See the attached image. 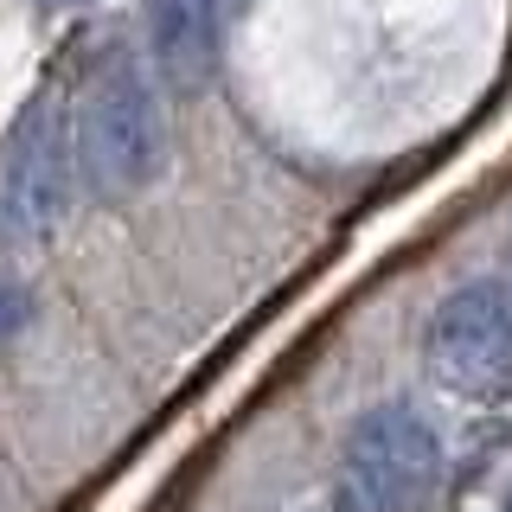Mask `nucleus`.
Wrapping results in <instances>:
<instances>
[{"label": "nucleus", "instance_id": "4", "mask_svg": "<svg viewBox=\"0 0 512 512\" xmlns=\"http://www.w3.org/2000/svg\"><path fill=\"white\" fill-rule=\"evenodd\" d=\"M71 186H77V141L64 128L58 103L26 109L20 135L7 148V180H0V205H7V224L20 237H52L64 212H71Z\"/></svg>", "mask_w": 512, "mask_h": 512}, {"label": "nucleus", "instance_id": "3", "mask_svg": "<svg viewBox=\"0 0 512 512\" xmlns=\"http://www.w3.org/2000/svg\"><path fill=\"white\" fill-rule=\"evenodd\" d=\"M423 365L442 391L468 397V404L500 397L512 384V295L500 282H461L429 314Z\"/></svg>", "mask_w": 512, "mask_h": 512}, {"label": "nucleus", "instance_id": "7", "mask_svg": "<svg viewBox=\"0 0 512 512\" xmlns=\"http://www.w3.org/2000/svg\"><path fill=\"white\" fill-rule=\"evenodd\" d=\"M500 512H512V493H506V506H500Z\"/></svg>", "mask_w": 512, "mask_h": 512}, {"label": "nucleus", "instance_id": "6", "mask_svg": "<svg viewBox=\"0 0 512 512\" xmlns=\"http://www.w3.org/2000/svg\"><path fill=\"white\" fill-rule=\"evenodd\" d=\"M20 320H26V288L0 282V340H7V333H20Z\"/></svg>", "mask_w": 512, "mask_h": 512}, {"label": "nucleus", "instance_id": "5", "mask_svg": "<svg viewBox=\"0 0 512 512\" xmlns=\"http://www.w3.org/2000/svg\"><path fill=\"white\" fill-rule=\"evenodd\" d=\"M148 45L173 90H205L218 71V0H154Z\"/></svg>", "mask_w": 512, "mask_h": 512}, {"label": "nucleus", "instance_id": "2", "mask_svg": "<svg viewBox=\"0 0 512 512\" xmlns=\"http://www.w3.org/2000/svg\"><path fill=\"white\" fill-rule=\"evenodd\" d=\"M346 487L365 512H423L442 487V436L423 410L378 404L346 436Z\"/></svg>", "mask_w": 512, "mask_h": 512}, {"label": "nucleus", "instance_id": "1", "mask_svg": "<svg viewBox=\"0 0 512 512\" xmlns=\"http://www.w3.org/2000/svg\"><path fill=\"white\" fill-rule=\"evenodd\" d=\"M71 141H77V173L103 205L141 199L167 167V122H160L154 84L135 64H109L77 109Z\"/></svg>", "mask_w": 512, "mask_h": 512}]
</instances>
